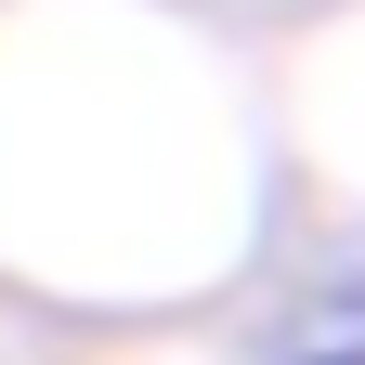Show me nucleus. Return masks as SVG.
<instances>
[{
	"label": "nucleus",
	"instance_id": "nucleus-1",
	"mask_svg": "<svg viewBox=\"0 0 365 365\" xmlns=\"http://www.w3.org/2000/svg\"><path fill=\"white\" fill-rule=\"evenodd\" d=\"M274 365H365V287H327V300H300V327Z\"/></svg>",
	"mask_w": 365,
	"mask_h": 365
}]
</instances>
